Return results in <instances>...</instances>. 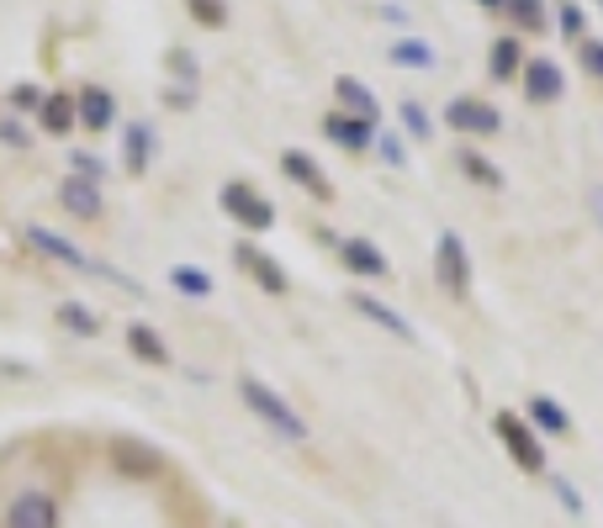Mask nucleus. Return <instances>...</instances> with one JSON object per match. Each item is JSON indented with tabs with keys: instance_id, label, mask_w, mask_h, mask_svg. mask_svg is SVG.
Masks as SVG:
<instances>
[{
	"instance_id": "f257e3e1",
	"label": "nucleus",
	"mask_w": 603,
	"mask_h": 528,
	"mask_svg": "<svg viewBox=\"0 0 603 528\" xmlns=\"http://www.w3.org/2000/svg\"><path fill=\"white\" fill-rule=\"evenodd\" d=\"M239 397H243V408L254 412V417H260L265 428H275L281 439L307 444V434H312V428L302 423V412L292 408V402H286L281 391H271V386H265V381H254V376H243V381H239Z\"/></svg>"
},
{
	"instance_id": "f03ea898",
	"label": "nucleus",
	"mask_w": 603,
	"mask_h": 528,
	"mask_svg": "<svg viewBox=\"0 0 603 528\" xmlns=\"http://www.w3.org/2000/svg\"><path fill=\"white\" fill-rule=\"evenodd\" d=\"M492 428H498L503 449L513 455V466L524 470V475H541V470H545V444H541V434L519 417V412H498V417H492Z\"/></svg>"
},
{
	"instance_id": "7ed1b4c3",
	"label": "nucleus",
	"mask_w": 603,
	"mask_h": 528,
	"mask_svg": "<svg viewBox=\"0 0 603 528\" xmlns=\"http://www.w3.org/2000/svg\"><path fill=\"white\" fill-rule=\"evenodd\" d=\"M217 202H223V211H228L239 228H249V233H271V228H275V206L265 202L249 180H228Z\"/></svg>"
},
{
	"instance_id": "20e7f679",
	"label": "nucleus",
	"mask_w": 603,
	"mask_h": 528,
	"mask_svg": "<svg viewBox=\"0 0 603 528\" xmlns=\"http://www.w3.org/2000/svg\"><path fill=\"white\" fill-rule=\"evenodd\" d=\"M27 243L37 249V254H48V260H59V264H69V269H80V275H106V280H117V286H133L127 275H117L112 264H95L91 254H80L69 238H59L54 228H27Z\"/></svg>"
},
{
	"instance_id": "39448f33",
	"label": "nucleus",
	"mask_w": 603,
	"mask_h": 528,
	"mask_svg": "<svg viewBox=\"0 0 603 528\" xmlns=\"http://www.w3.org/2000/svg\"><path fill=\"white\" fill-rule=\"evenodd\" d=\"M434 275H440V286H445L455 301L471 296V254H466L460 233H440V243H434Z\"/></svg>"
},
{
	"instance_id": "423d86ee",
	"label": "nucleus",
	"mask_w": 603,
	"mask_h": 528,
	"mask_svg": "<svg viewBox=\"0 0 603 528\" xmlns=\"http://www.w3.org/2000/svg\"><path fill=\"white\" fill-rule=\"evenodd\" d=\"M445 127L466 133V138H492V133L503 127V117H498V106L482 101V95H455V101H445Z\"/></svg>"
},
{
	"instance_id": "0eeeda50",
	"label": "nucleus",
	"mask_w": 603,
	"mask_h": 528,
	"mask_svg": "<svg viewBox=\"0 0 603 528\" xmlns=\"http://www.w3.org/2000/svg\"><path fill=\"white\" fill-rule=\"evenodd\" d=\"M281 175L292 180V185H302L307 196H318V202H333V180L323 175V164H318L312 153H302V148H286V153H281Z\"/></svg>"
},
{
	"instance_id": "6e6552de",
	"label": "nucleus",
	"mask_w": 603,
	"mask_h": 528,
	"mask_svg": "<svg viewBox=\"0 0 603 528\" xmlns=\"http://www.w3.org/2000/svg\"><path fill=\"white\" fill-rule=\"evenodd\" d=\"M5 528H59V502L48 492H22L5 507Z\"/></svg>"
},
{
	"instance_id": "1a4fd4ad",
	"label": "nucleus",
	"mask_w": 603,
	"mask_h": 528,
	"mask_svg": "<svg viewBox=\"0 0 603 528\" xmlns=\"http://www.w3.org/2000/svg\"><path fill=\"white\" fill-rule=\"evenodd\" d=\"M519 80H524V95H530V101H541V106L561 101V90H567V74H561V64H556V59H524Z\"/></svg>"
},
{
	"instance_id": "9d476101",
	"label": "nucleus",
	"mask_w": 603,
	"mask_h": 528,
	"mask_svg": "<svg viewBox=\"0 0 603 528\" xmlns=\"http://www.w3.org/2000/svg\"><path fill=\"white\" fill-rule=\"evenodd\" d=\"M112 466L122 470V475H133V481H149V475H159L164 470V460H159V449H149L144 439H112Z\"/></svg>"
},
{
	"instance_id": "9b49d317",
	"label": "nucleus",
	"mask_w": 603,
	"mask_h": 528,
	"mask_svg": "<svg viewBox=\"0 0 603 528\" xmlns=\"http://www.w3.org/2000/svg\"><path fill=\"white\" fill-rule=\"evenodd\" d=\"M75 117H80L86 133H106V127L117 122V95L106 85H80V95H75Z\"/></svg>"
},
{
	"instance_id": "f8f14e48",
	"label": "nucleus",
	"mask_w": 603,
	"mask_h": 528,
	"mask_svg": "<svg viewBox=\"0 0 603 528\" xmlns=\"http://www.w3.org/2000/svg\"><path fill=\"white\" fill-rule=\"evenodd\" d=\"M323 133H329V144H339L344 153H365V148L376 144V127L361 117H350V112H329V117H323Z\"/></svg>"
},
{
	"instance_id": "ddd939ff",
	"label": "nucleus",
	"mask_w": 603,
	"mask_h": 528,
	"mask_svg": "<svg viewBox=\"0 0 603 528\" xmlns=\"http://www.w3.org/2000/svg\"><path fill=\"white\" fill-rule=\"evenodd\" d=\"M339 260H344V269H355V275H365V280H382V275H392L387 254H382L371 238H344V243H339Z\"/></svg>"
},
{
	"instance_id": "4468645a",
	"label": "nucleus",
	"mask_w": 603,
	"mask_h": 528,
	"mask_svg": "<svg viewBox=\"0 0 603 528\" xmlns=\"http://www.w3.org/2000/svg\"><path fill=\"white\" fill-rule=\"evenodd\" d=\"M350 307H355L361 318H371V323H376V328H387L392 338H402V344H413V323H408V318H402L397 307H387L382 296H365V291H355V296H350Z\"/></svg>"
},
{
	"instance_id": "2eb2a0df",
	"label": "nucleus",
	"mask_w": 603,
	"mask_h": 528,
	"mask_svg": "<svg viewBox=\"0 0 603 528\" xmlns=\"http://www.w3.org/2000/svg\"><path fill=\"white\" fill-rule=\"evenodd\" d=\"M234 254H239V264L249 269V275H254V286H260V291L286 296V269H281V264H275L265 249H254V243H239Z\"/></svg>"
},
{
	"instance_id": "dca6fc26",
	"label": "nucleus",
	"mask_w": 603,
	"mask_h": 528,
	"mask_svg": "<svg viewBox=\"0 0 603 528\" xmlns=\"http://www.w3.org/2000/svg\"><path fill=\"white\" fill-rule=\"evenodd\" d=\"M333 95H339V106H344L350 117L371 122V127L382 122V101H376V95H371V85H361L355 74H339V80H333Z\"/></svg>"
},
{
	"instance_id": "f3484780",
	"label": "nucleus",
	"mask_w": 603,
	"mask_h": 528,
	"mask_svg": "<svg viewBox=\"0 0 603 528\" xmlns=\"http://www.w3.org/2000/svg\"><path fill=\"white\" fill-rule=\"evenodd\" d=\"M59 202H64V211L80 217V222H95V217H101V191H95V180L69 175L59 185Z\"/></svg>"
},
{
	"instance_id": "a211bd4d",
	"label": "nucleus",
	"mask_w": 603,
	"mask_h": 528,
	"mask_svg": "<svg viewBox=\"0 0 603 528\" xmlns=\"http://www.w3.org/2000/svg\"><path fill=\"white\" fill-rule=\"evenodd\" d=\"M153 159V127L149 122H127L122 127V164H127V175H144Z\"/></svg>"
},
{
	"instance_id": "6ab92c4d",
	"label": "nucleus",
	"mask_w": 603,
	"mask_h": 528,
	"mask_svg": "<svg viewBox=\"0 0 603 528\" xmlns=\"http://www.w3.org/2000/svg\"><path fill=\"white\" fill-rule=\"evenodd\" d=\"M535 434H572V412L561 408L556 397H530V417H524Z\"/></svg>"
},
{
	"instance_id": "aec40b11",
	"label": "nucleus",
	"mask_w": 603,
	"mask_h": 528,
	"mask_svg": "<svg viewBox=\"0 0 603 528\" xmlns=\"http://www.w3.org/2000/svg\"><path fill=\"white\" fill-rule=\"evenodd\" d=\"M387 59H392L397 69H434L440 54H434V43H423V37H397L392 48H387Z\"/></svg>"
},
{
	"instance_id": "412c9836",
	"label": "nucleus",
	"mask_w": 603,
	"mask_h": 528,
	"mask_svg": "<svg viewBox=\"0 0 603 528\" xmlns=\"http://www.w3.org/2000/svg\"><path fill=\"white\" fill-rule=\"evenodd\" d=\"M519 69H524V43H519V37H498L492 54H487V74H492V80H513Z\"/></svg>"
},
{
	"instance_id": "4be33fe9",
	"label": "nucleus",
	"mask_w": 603,
	"mask_h": 528,
	"mask_svg": "<svg viewBox=\"0 0 603 528\" xmlns=\"http://www.w3.org/2000/svg\"><path fill=\"white\" fill-rule=\"evenodd\" d=\"M37 127H43V133H54V138L75 133V127H80L75 101H69V95H48V101H43V112H37Z\"/></svg>"
},
{
	"instance_id": "5701e85b",
	"label": "nucleus",
	"mask_w": 603,
	"mask_h": 528,
	"mask_svg": "<svg viewBox=\"0 0 603 528\" xmlns=\"http://www.w3.org/2000/svg\"><path fill=\"white\" fill-rule=\"evenodd\" d=\"M127 349L138 354L144 365H170V349H164V338H159L153 328H144V323L127 328Z\"/></svg>"
},
{
	"instance_id": "b1692460",
	"label": "nucleus",
	"mask_w": 603,
	"mask_h": 528,
	"mask_svg": "<svg viewBox=\"0 0 603 528\" xmlns=\"http://www.w3.org/2000/svg\"><path fill=\"white\" fill-rule=\"evenodd\" d=\"M170 286L181 296H191V301H202V296H212V275L196 269V264H175V269H170Z\"/></svg>"
},
{
	"instance_id": "393cba45",
	"label": "nucleus",
	"mask_w": 603,
	"mask_h": 528,
	"mask_svg": "<svg viewBox=\"0 0 603 528\" xmlns=\"http://www.w3.org/2000/svg\"><path fill=\"white\" fill-rule=\"evenodd\" d=\"M185 11H191L196 27H207V32L228 27V0H185Z\"/></svg>"
},
{
	"instance_id": "a878e982",
	"label": "nucleus",
	"mask_w": 603,
	"mask_h": 528,
	"mask_svg": "<svg viewBox=\"0 0 603 528\" xmlns=\"http://www.w3.org/2000/svg\"><path fill=\"white\" fill-rule=\"evenodd\" d=\"M460 170H466V180H477V185H487V191L503 185V170H498L492 159H482V153H471V148L460 153Z\"/></svg>"
},
{
	"instance_id": "bb28decb",
	"label": "nucleus",
	"mask_w": 603,
	"mask_h": 528,
	"mask_svg": "<svg viewBox=\"0 0 603 528\" xmlns=\"http://www.w3.org/2000/svg\"><path fill=\"white\" fill-rule=\"evenodd\" d=\"M503 11H509L519 27H530V32H545V0H503Z\"/></svg>"
},
{
	"instance_id": "cd10ccee",
	"label": "nucleus",
	"mask_w": 603,
	"mask_h": 528,
	"mask_svg": "<svg viewBox=\"0 0 603 528\" xmlns=\"http://www.w3.org/2000/svg\"><path fill=\"white\" fill-rule=\"evenodd\" d=\"M397 117H402V127H408L419 144H429V138H434V117L423 112L419 101H402V112H397Z\"/></svg>"
},
{
	"instance_id": "c85d7f7f",
	"label": "nucleus",
	"mask_w": 603,
	"mask_h": 528,
	"mask_svg": "<svg viewBox=\"0 0 603 528\" xmlns=\"http://www.w3.org/2000/svg\"><path fill=\"white\" fill-rule=\"evenodd\" d=\"M59 323L75 328L80 338H95V318L86 312V307H80V301H64V307H59Z\"/></svg>"
},
{
	"instance_id": "c756f323",
	"label": "nucleus",
	"mask_w": 603,
	"mask_h": 528,
	"mask_svg": "<svg viewBox=\"0 0 603 528\" xmlns=\"http://www.w3.org/2000/svg\"><path fill=\"white\" fill-rule=\"evenodd\" d=\"M577 59H582V69H588L593 80H603V37H582Z\"/></svg>"
},
{
	"instance_id": "7c9ffc66",
	"label": "nucleus",
	"mask_w": 603,
	"mask_h": 528,
	"mask_svg": "<svg viewBox=\"0 0 603 528\" xmlns=\"http://www.w3.org/2000/svg\"><path fill=\"white\" fill-rule=\"evenodd\" d=\"M43 101H48V95L32 85V80H22V85L11 90V106H16V112H43Z\"/></svg>"
},
{
	"instance_id": "2f4dec72",
	"label": "nucleus",
	"mask_w": 603,
	"mask_h": 528,
	"mask_svg": "<svg viewBox=\"0 0 603 528\" xmlns=\"http://www.w3.org/2000/svg\"><path fill=\"white\" fill-rule=\"evenodd\" d=\"M556 22H561V32H567V37H582V27H588V16H582V5H577V0H561Z\"/></svg>"
},
{
	"instance_id": "473e14b6",
	"label": "nucleus",
	"mask_w": 603,
	"mask_h": 528,
	"mask_svg": "<svg viewBox=\"0 0 603 528\" xmlns=\"http://www.w3.org/2000/svg\"><path fill=\"white\" fill-rule=\"evenodd\" d=\"M376 148H382V159H387L392 170H408V148H402V138H392V133H382V138H376Z\"/></svg>"
},
{
	"instance_id": "72a5a7b5",
	"label": "nucleus",
	"mask_w": 603,
	"mask_h": 528,
	"mask_svg": "<svg viewBox=\"0 0 603 528\" xmlns=\"http://www.w3.org/2000/svg\"><path fill=\"white\" fill-rule=\"evenodd\" d=\"M550 492L561 497V507H567V513H582V492H577L567 475H550Z\"/></svg>"
},
{
	"instance_id": "f704fd0d",
	"label": "nucleus",
	"mask_w": 603,
	"mask_h": 528,
	"mask_svg": "<svg viewBox=\"0 0 603 528\" xmlns=\"http://www.w3.org/2000/svg\"><path fill=\"white\" fill-rule=\"evenodd\" d=\"M170 69H175V74H181L185 85H191V80H196V59H191V54H185V48H170Z\"/></svg>"
},
{
	"instance_id": "c9c22d12",
	"label": "nucleus",
	"mask_w": 603,
	"mask_h": 528,
	"mask_svg": "<svg viewBox=\"0 0 603 528\" xmlns=\"http://www.w3.org/2000/svg\"><path fill=\"white\" fill-rule=\"evenodd\" d=\"M75 170H80V180H101V170H106V164H101L95 153H75Z\"/></svg>"
},
{
	"instance_id": "e433bc0d",
	"label": "nucleus",
	"mask_w": 603,
	"mask_h": 528,
	"mask_svg": "<svg viewBox=\"0 0 603 528\" xmlns=\"http://www.w3.org/2000/svg\"><path fill=\"white\" fill-rule=\"evenodd\" d=\"M0 144H27V127L22 122H0Z\"/></svg>"
},
{
	"instance_id": "4c0bfd02",
	"label": "nucleus",
	"mask_w": 603,
	"mask_h": 528,
	"mask_svg": "<svg viewBox=\"0 0 603 528\" xmlns=\"http://www.w3.org/2000/svg\"><path fill=\"white\" fill-rule=\"evenodd\" d=\"M593 211H599V222H603V191H593Z\"/></svg>"
},
{
	"instance_id": "58836bf2",
	"label": "nucleus",
	"mask_w": 603,
	"mask_h": 528,
	"mask_svg": "<svg viewBox=\"0 0 603 528\" xmlns=\"http://www.w3.org/2000/svg\"><path fill=\"white\" fill-rule=\"evenodd\" d=\"M477 5H487V11H503V0H477Z\"/></svg>"
},
{
	"instance_id": "ea45409f",
	"label": "nucleus",
	"mask_w": 603,
	"mask_h": 528,
	"mask_svg": "<svg viewBox=\"0 0 603 528\" xmlns=\"http://www.w3.org/2000/svg\"><path fill=\"white\" fill-rule=\"evenodd\" d=\"M599 5H603V0H599Z\"/></svg>"
}]
</instances>
